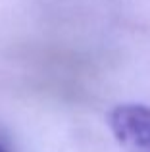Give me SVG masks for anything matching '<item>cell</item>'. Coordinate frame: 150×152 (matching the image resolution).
<instances>
[{
    "label": "cell",
    "mask_w": 150,
    "mask_h": 152,
    "mask_svg": "<svg viewBox=\"0 0 150 152\" xmlns=\"http://www.w3.org/2000/svg\"><path fill=\"white\" fill-rule=\"evenodd\" d=\"M108 125L125 152H150V108L119 104L108 115Z\"/></svg>",
    "instance_id": "obj_1"
},
{
    "label": "cell",
    "mask_w": 150,
    "mask_h": 152,
    "mask_svg": "<svg viewBox=\"0 0 150 152\" xmlns=\"http://www.w3.org/2000/svg\"><path fill=\"white\" fill-rule=\"evenodd\" d=\"M0 152H6V150H4V148H2V146H0Z\"/></svg>",
    "instance_id": "obj_2"
}]
</instances>
